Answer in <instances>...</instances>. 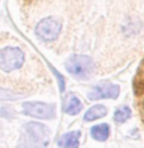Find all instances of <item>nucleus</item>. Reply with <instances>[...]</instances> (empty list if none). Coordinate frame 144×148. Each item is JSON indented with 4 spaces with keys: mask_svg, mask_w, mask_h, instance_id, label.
Returning a JSON list of instances; mask_svg holds the SVG:
<instances>
[{
    "mask_svg": "<svg viewBox=\"0 0 144 148\" xmlns=\"http://www.w3.org/2000/svg\"><path fill=\"white\" fill-rule=\"evenodd\" d=\"M51 130L42 123H25L20 129L18 148H47L51 143Z\"/></svg>",
    "mask_w": 144,
    "mask_h": 148,
    "instance_id": "f257e3e1",
    "label": "nucleus"
},
{
    "mask_svg": "<svg viewBox=\"0 0 144 148\" xmlns=\"http://www.w3.org/2000/svg\"><path fill=\"white\" fill-rule=\"evenodd\" d=\"M67 72L78 80H89L93 73V61L85 55H72L65 63Z\"/></svg>",
    "mask_w": 144,
    "mask_h": 148,
    "instance_id": "f03ea898",
    "label": "nucleus"
},
{
    "mask_svg": "<svg viewBox=\"0 0 144 148\" xmlns=\"http://www.w3.org/2000/svg\"><path fill=\"white\" fill-rule=\"evenodd\" d=\"M24 52L18 47H4L0 51V69L4 72H12L20 69L24 63Z\"/></svg>",
    "mask_w": 144,
    "mask_h": 148,
    "instance_id": "7ed1b4c3",
    "label": "nucleus"
},
{
    "mask_svg": "<svg viewBox=\"0 0 144 148\" xmlns=\"http://www.w3.org/2000/svg\"><path fill=\"white\" fill-rule=\"evenodd\" d=\"M62 29V23L56 16H48L42 19L35 27V33L38 37L47 42L56 41Z\"/></svg>",
    "mask_w": 144,
    "mask_h": 148,
    "instance_id": "20e7f679",
    "label": "nucleus"
},
{
    "mask_svg": "<svg viewBox=\"0 0 144 148\" xmlns=\"http://www.w3.org/2000/svg\"><path fill=\"white\" fill-rule=\"evenodd\" d=\"M23 114L27 116L38 119H53L56 116L55 104H46L39 101H31L23 104Z\"/></svg>",
    "mask_w": 144,
    "mask_h": 148,
    "instance_id": "39448f33",
    "label": "nucleus"
},
{
    "mask_svg": "<svg viewBox=\"0 0 144 148\" xmlns=\"http://www.w3.org/2000/svg\"><path fill=\"white\" fill-rule=\"evenodd\" d=\"M120 94V86L116 84H99L93 86V89L89 92L87 97L90 100L100 99H118Z\"/></svg>",
    "mask_w": 144,
    "mask_h": 148,
    "instance_id": "423d86ee",
    "label": "nucleus"
},
{
    "mask_svg": "<svg viewBox=\"0 0 144 148\" xmlns=\"http://www.w3.org/2000/svg\"><path fill=\"white\" fill-rule=\"evenodd\" d=\"M81 136L82 133L80 130L67 132L58 139V147L59 148H78Z\"/></svg>",
    "mask_w": 144,
    "mask_h": 148,
    "instance_id": "0eeeda50",
    "label": "nucleus"
},
{
    "mask_svg": "<svg viewBox=\"0 0 144 148\" xmlns=\"http://www.w3.org/2000/svg\"><path fill=\"white\" fill-rule=\"evenodd\" d=\"M82 103L81 100H78L73 94H71L68 97H67L65 106H63V112L68 115H77V114L81 113L82 110Z\"/></svg>",
    "mask_w": 144,
    "mask_h": 148,
    "instance_id": "6e6552de",
    "label": "nucleus"
},
{
    "mask_svg": "<svg viewBox=\"0 0 144 148\" xmlns=\"http://www.w3.org/2000/svg\"><path fill=\"white\" fill-rule=\"evenodd\" d=\"M106 114H108V109H106V106L102 105V104H96V105L91 106L87 112L85 113L83 119H85L86 122H93V120H96V119L104 118Z\"/></svg>",
    "mask_w": 144,
    "mask_h": 148,
    "instance_id": "1a4fd4ad",
    "label": "nucleus"
},
{
    "mask_svg": "<svg viewBox=\"0 0 144 148\" xmlns=\"http://www.w3.org/2000/svg\"><path fill=\"white\" fill-rule=\"evenodd\" d=\"M90 134L95 140L99 142H105L110 136V127L106 123L98 124V125H93L90 129Z\"/></svg>",
    "mask_w": 144,
    "mask_h": 148,
    "instance_id": "9d476101",
    "label": "nucleus"
},
{
    "mask_svg": "<svg viewBox=\"0 0 144 148\" xmlns=\"http://www.w3.org/2000/svg\"><path fill=\"white\" fill-rule=\"evenodd\" d=\"M130 118H132V109L126 105L118 108L115 110V113H114V120H115V123H119V124L125 123Z\"/></svg>",
    "mask_w": 144,
    "mask_h": 148,
    "instance_id": "9b49d317",
    "label": "nucleus"
},
{
    "mask_svg": "<svg viewBox=\"0 0 144 148\" xmlns=\"http://www.w3.org/2000/svg\"><path fill=\"white\" fill-rule=\"evenodd\" d=\"M27 95H22V94H14L13 91H8L5 89H1L0 90V97L1 100H18V99H22Z\"/></svg>",
    "mask_w": 144,
    "mask_h": 148,
    "instance_id": "f8f14e48",
    "label": "nucleus"
},
{
    "mask_svg": "<svg viewBox=\"0 0 144 148\" xmlns=\"http://www.w3.org/2000/svg\"><path fill=\"white\" fill-rule=\"evenodd\" d=\"M143 109H144V101H143Z\"/></svg>",
    "mask_w": 144,
    "mask_h": 148,
    "instance_id": "ddd939ff",
    "label": "nucleus"
}]
</instances>
